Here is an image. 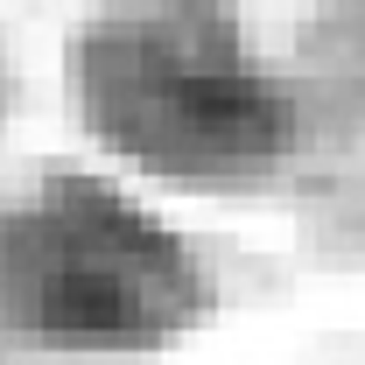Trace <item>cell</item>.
Instances as JSON below:
<instances>
[{"label":"cell","instance_id":"2","mask_svg":"<svg viewBox=\"0 0 365 365\" xmlns=\"http://www.w3.org/2000/svg\"><path fill=\"white\" fill-rule=\"evenodd\" d=\"M218 281L127 190L56 169L0 204V330L49 351H162L211 317Z\"/></svg>","mask_w":365,"mask_h":365},{"label":"cell","instance_id":"3","mask_svg":"<svg viewBox=\"0 0 365 365\" xmlns=\"http://www.w3.org/2000/svg\"><path fill=\"white\" fill-rule=\"evenodd\" d=\"M0 106H7V63H0Z\"/></svg>","mask_w":365,"mask_h":365},{"label":"cell","instance_id":"1","mask_svg":"<svg viewBox=\"0 0 365 365\" xmlns=\"http://www.w3.org/2000/svg\"><path fill=\"white\" fill-rule=\"evenodd\" d=\"M78 98L113 155L190 190H246L295 148V98L246 29L204 7H140L85 29Z\"/></svg>","mask_w":365,"mask_h":365}]
</instances>
